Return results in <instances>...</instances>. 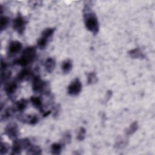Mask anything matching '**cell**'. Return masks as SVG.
I'll use <instances>...</instances> for the list:
<instances>
[{"label":"cell","instance_id":"cell-11","mask_svg":"<svg viewBox=\"0 0 155 155\" xmlns=\"http://www.w3.org/2000/svg\"><path fill=\"white\" fill-rule=\"evenodd\" d=\"M18 119L22 122L27 123L30 125H36L39 119L36 115H27V116L25 115L20 114L18 116Z\"/></svg>","mask_w":155,"mask_h":155},{"label":"cell","instance_id":"cell-25","mask_svg":"<svg viewBox=\"0 0 155 155\" xmlns=\"http://www.w3.org/2000/svg\"><path fill=\"white\" fill-rule=\"evenodd\" d=\"M127 145L126 143V140L124 139L122 137H119L116 142V144H115V147L116 148H122L124 147H125V145Z\"/></svg>","mask_w":155,"mask_h":155},{"label":"cell","instance_id":"cell-22","mask_svg":"<svg viewBox=\"0 0 155 155\" xmlns=\"http://www.w3.org/2000/svg\"><path fill=\"white\" fill-rule=\"evenodd\" d=\"M42 153L41 149L36 145H32L27 149V154H41Z\"/></svg>","mask_w":155,"mask_h":155},{"label":"cell","instance_id":"cell-2","mask_svg":"<svg viewBox=\"0 0 155 155\" xmlns=\"http://www.w3.org/2000/svg\"><path fill=\"white\" fill-rule=\"evenodd\" d=\"M36 55V47L30 46L26 47L22 53L21 57L19 59L13 61V64L25 67L32 62Z\"/></svg>","mask_w":155,"mask_h":155},{"label":"cell","instance_id":"cell-30","mask_svg":"<svg viewBox=\"0 0 155 155\" xmlns=\"http://www.w3.org/2000/svg\"><path fill=\"white\" fill-rule=\"evenodd\" d=\"M7 67V63L4 61L2 59H1V71H5Z\"/></svg>","mask_w":155,"mask_h":155},{"label":"cell","instance_id":"cell-5","mask_svg":"<svg viewBox=\"0 0 155 155\" xmlns=\"http://www.w3.org/2000/svg\"><path fill=\"white\" fill-rule=\"evenodd\" d=\"M27 21L21 15L19 14L13 20V28L19 35H22L25 31Z\"/></svg>","mask_w":155,"mask_h":155},{"label":"cell","instance_id":"cell-12","mask_svg":"<svg viewBox=\"0 0 155 155\" xmlns=\"http://www.w3.org/2000/svg\"><path fill=\"white\" fill-rule=\"evenodd\" d=\"M22 149H24V148H23L21 139H16L15 140H13L11 154H12V155L19 154H21Z\"/></svg>","mask_w":155,"mask_h":155},{"label":"cell","instance_id":"cell-4","mask_svg":"<svg viewBox=\"0 0 155 155\" xmlns=\"http://www.w3.org/2000/svg\"><path fill=\"white\" fill-rule=\"evenodd\" d=\"M54 31V28H47L42 31L41 37L37 41V46L40 49H43L46 47L48 39L52 37Z\"/></svg>","mask_w":155,"mask_h":155},{"label":"cell","instance_id":"cell-26","mask_svg":"<svg viewBox=\"0 0 155 155\" xmlns=\"http://www.w3.org/2000/svg\"><path fill=\"white\" fill-rule=\"evenodd\" d=\"M9 149H10V147H9L8 144H7V143H4L2 141L1 144V151H0L1 154L2 155V154H5L7 153Z\"/></svg>","mask_w":155,"mask_h":155},{"label":"cell","instance_id":"cell-29","mask_svg":"<svg viewBox=\"0 0 155 155\" xmlns=\"http://www.w3.org/2000/svg\"><path fill=\"white\" fill-rule=\"evenodd\" d=\"M59 111H60V106L59 105H56L53 109V117L58 116Z\"/></svg>","mask_w":155,"mask_h":155},{"label":"cell","instance_id":"cell-23","mask_svg":"<svg viewBox=\"0 0 155 155\" xmlns=\"http://www.w3.org/2000/svg\"><path fill=\"white\" fill-rule=\"evenodd\" d=\"M97 81V76L94 72H90L88 74L87 83L88 84H94Z\"/></svg>","mask_w":155,"mask_h":155},{"label":"cell","instance_id":"cell-21","mask_svg":"<svg viewBox=\"0 0 155 155\" xmlns=\"http://www.w3.org/2000/svg\"><path fill=\"white\" fill-rule=\"evenodd\" d=\"M138 127H139V125H138V124L137 122H133L130 127L126 130V134L127 136H130V135H132L138 129Z\"/></svg>","mask_w":155,"mask_h":155},{"label":"cell","instance_id":"cell-19","mask_svg":"<svg viewBox=\"0 0 155 155\" xmlns=\"http://www.w3.org/2000/svg\"><path fill=\"white\" fill-rule=\"evenodd\" d=\"M15 110H16L15 108H13V107H9V108H6L4 112L3 113H2V114H1V120L2 121L4 120L8 119L13 115V114L14 113Z\"/></svg>","mask_w":155,"mask_h":155},{"label":"cell","instance_id":"cell-17","mask_svg":"<svg viewBox=\"0 0 155 155\" xmlns=\"http://www.w3.org/2000/svg\"><path fill=\"white\" fill-rule=\"evenodd\" d=\"M63 143H54L51 145V153L53 154H60L63 147Z\"/></svg>","mask_w":155,"mask_h":155},{"label":"cell","instance_id":"cell-24","mask_svg":"<svg viewBox=\"0 0 155 155\" xmlns=\"http://www.w3.org/2000/svg\"><path fill=\"white\" fill-rule=\"evenodd\" d=\"M86 135V130L84 127L80 128L77 134V139L79 141L84 140Z\"/></svg>","mask_w":155,"mask_h":155},{"label":"cell","instance_id":"cell-1","mask_svg":"<svg viewBox=\"0 0 155 155\" xmlns=\"http://www.w3.org/2000/svg\"><path fill=\"white\" fill-rule=\"evenodd\" d=\"M83 10L84 20L85 27L88 30L91 32L93 35H96L99 30V24L96 14L91 10V4H89L90 1L85 2Z\"/></svg>","mask_w":155,"mask_h":155},{"label":"cell","instance_id":"cell-18","mask_svg":"<svg viewBox=\"0 0 155 155\" xmlns=\"http://www.w3.org/2000/svg\"><path fill=\"white\" fill-rule=\"evenodd\" d=\"M27 104H28L27 101L26 99H22L16 102V105H15V107H16L15 110H18L19 111L22 112L27 108Z\"/></svg>","mask_w":155,"mask_h":155},{"label":"cell","instance_id":"cell-13","mask_svg":"<svg viewBox=\"0 0 155 155\" xmlns=\"http://www.w3.org/2000/svg\"><path fill=\"white\" fill-rule=\"evenodd\" d=\"M44 65L45 71L48 73H51L54 70L56 66V62L54 59L53 58H48L45 61Z\"/></svg>","mask_w":155,"mask_h":155},{"label":"cell","instance_id":"cell-9","mask_svg":"<svg viewBox=\"0 0 155 155\" xmlns=\"http://www.w3.org/2000/svg\"><path fill=\"white\" fill-rule=\"evenodd\" d=\"M18 89V84L16 81H11L5 84L4 91L8 97H12Z\"/></svg>","mask_w":155,"mask_h":155},{"label":"cell","instance_id":"cell-10","mask_svg":"<svg viewBox=\"0 0 155 155\" xmlns=\"http://www.w3.org/2000/svg\"><path fill=\"white\" fill-rule=\"evenodd\" d=\"M33 77V72L29 68L22 69L17 75V79L19 81H27Z\"/></svg>","mask_w":155,"mask_h":155},{"label":"cell","instance_id":"cell-27","mask_svg":"<svg viewBox=\"0 0 155 155\" xmlns=\"http://www.w3.org/2000/svg\"><path fill=\"white\" fill-rule=\"evenodd\" d=\"M71 136L69 132H66L64 134L63 137H62V143H63L64 145L65 143H69L71 142Z\"/></svg>","mask_w":155,"mask_h":155},{"label":"cell","instance_id":"cell-28","mask_svg":"<svg viewBox=\"0 0 155 155\" xmlns=\"http://www.w3.org/2000/svg\"><path fill=\"white\" fill-rule=\"evenodd\" d=\"M10 76H11L10 71H7L6 70L1 71V83L2 84L4 82L8 79Z\"/></svg>","mask_w":155,"mask_h":155},{"label":"cell","instance_id":"cell-14","mask_svg":"<svg viewBox=\"0 0 155 155\" xmlns=\"http://www.w3.org/2000/svg\"><path fill=\"white\" fill-rule=\"evenodd\" d=\"M30 101L32 104V105L38 110H39L41 113H44V109H43V104L42 99L39 97L37 96H31L30 97Z\"/></svg>","mask_w":155,"mask_h":155},{"label":"cell","instance_id":"cell-15","mask_svg":"<svg viewBox=\"0 0 155 155\" xmlns=\"http://www.w3.org/2000/svg\"><path fill=\"white\" fill-rule=\"evenodd\" d=\"M129 56L133 59H143L145 55L139 48H135L128 52Z\"/></svg>","mask_w":155,"mask_h":155},{"label":"cell","instance_id":"cell-3","mask_svg":"<svg viewBox=\"0 0 155 155\" xmlns=\"http://www.w3.org/2000/svg\"><path fill=\"white\" fill-rule=\"evenodd\" d=\"M48 84L47 82L43 81L40 76H35L33 77L32 81V89L35 93H48Z\"/></svg>","mask_w":155,"mask_h":155},{"label":"cell","instance_id":"cell-16","mask_svg":"<svg viewBox=\"0 0 155 155\" xmlns=\"http://www.w3.org/2000/svg\"><path fill=\"white\" fill-rule=\"evenodd\" d=\"M73 68L72 61L70 59L64 60L61 64V69L64 74L69 73Z\"/></svg>","mask_w":155,"mask_h":155},{"label":"cell","instance_id":"cell-8","mask_svg":"<svg viewBox=\"0 0 155 155\" xmlns=\"http://www.w3.org/2000/svg\"><path fill=\"white\" fill-rule=\"evenodd\" d=\"M22 45L21 42L18 41H12L8 47V54L9 56H13L18 54L22 49Z\"/></svg>","mask_w":155,"mask_h":155},{"label":"cell","instance_id":"cell-20","mask_svg":"<svg viewBox=\"0 0 155 155\" xmlns=\"http://www.w3.org/2000/svg\"><path fill=\"white\" fill-rule=\"evenodd\" d=\"M10 22V19L7 16H4L1 17V21H0V28L1 31H2L3 30H5L7 27H8Z\"/></svg>","mask_w":155,"mask_h":155},{"label":"cell","instance_id":"cell-7","mask_svg":"<svg viewBox=\"0 0 155 155\" xmlns=\"http://www.w3.org/2000/svg\"><path fill=\"white\" fill-rule=\"evenodd\" d=\"M4 133L10 139L12 140L16 139L19 133L18 125L15 122L9 123L7 125Z\"/></svg>","mask_w":155,"mask_h":155},{"label":"cell","instance_id":"cell-6","mask_svg":"<svg viewBox=\"0 0 155 155\" xmlns=\"http://www.w3.org/2000/svg\"><path fill=\"white\" fill-rule=\"evenodd\" d=\"M82 85L78 78L74 79L68 86V93L71 96H78L82 91Z\"/></svg>","mask_w":155,"mask_h":155}]
</instances>
